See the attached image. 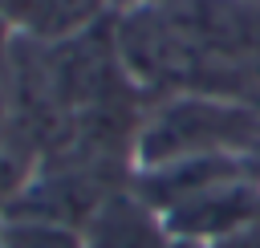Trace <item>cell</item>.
Segmentation results:
<instances>
[{
    "label": "cell",
    "mask_w": 260,
    "mask_h": 248,
    "mask_svg": "<svg viewBox=\"0 0 260 248\" xmlns=\"http://www.w3.org/2000/svg\"><path fill=\"white\" fill-rule=\"evenodd\" d=\"M260 142V106L228 94H167L134 130V167L248 154Z\"/></svg>",
    "instance_id": "cell-1"
},
{
    "label": "cell",
    "mask_w": 260,
    "mask_h": 248,
    "mask_svg": "<svg viewBox=\"0 0 260 248\" xmlns=\"http://www.w3.org/2000/svg\"><path fill=\"white\" fill-rule=\"evenodd\" d=\"M85 248H162L167 232L158 215L134 195H106V203L85 224Z\"/></svg>",
    "instance_id": "cell-2"
},
{
    "label": "cell",
    "mask_w": 260,
    "mask_h": 248,
    "mask_svg": "<svg viewBox=\"0 0 260 248\" xmlns=\"http://www.w3.org/2000/svg\"><path fill=\"white\" fill-rule=\"evenodd\" d=\"M98 0H0L8 24H20L37 37H69L81 33L93 16Z\"/></svg>",
    "instance_id": "cell-3"
},
{
    "label": "cell",
    "mask_w": 260,
    "mask_h": 248,
    "mask_svg": "<svg viewBox=\"0 0 260 248\" xmlns=\"http://www.w3.org/2000/svg\"><path fill=\"white\" fill-rule=\"evenodd\" d=\"M0 248H85L81 228L37 220V215H8L0 220Z\"/></svg>",
    "instance_id": "cell-4"
},
{
    "label": "cell",
    "mask_w": 260,
    "mask_h": 248,
    "mask_svg": "<svg viewBox=\"0 0 260 248\" xmlns=\"http://www.w3.org/2000/svg\"><path fill=\"white\" fill-rule=\"evenodd\" d=\"M28 179H32L28 159L8 150V146H0V220H8V211L16 207V199L28 187Z\"/></svg>",
    "instance_id": "cell-5"
},
{
    "label": "cell",
    "mask_w": 260,
    "mask_h": 248,
    "mask_svg": "<svg viewBox=\"0 0 260 248\" xmlns=\"http://www.w3.org/2000/svg\"><path fill=\"white\" fill-rule=\"evenodd\" d=\"M211 248H260V224H252V228H244V232H236V236H228Z\"/></svg>",
    "instance_id": "cell-6"
},
{
    "label": "cell",
    "mask_w": 260,
    "mask_h": 248,
    "mask_svg": "<svg viewBox=\"0 0 260 248\" xmlns=\"http://www.w3.org/2000/svg\"><path fill=\"white\" fill-rule=\"evenodd\" d=\"M162 248H211V244H199V240H183V236H167Z\"/></svg>",
    "instance_id": "cell-7"
},
{
    "label": "cell",
    "mask_w": 260,
    "mask_h": 248,
    "mask_svg": "<svg viewBox=\"0 0 260 248\" xmlns=\"http://www.w3.org/2000/svg\"><path fill=\"white\" fill-rule=\"evenodd\" d=\"M248 171H252V179L260 183V142H256V146L248 150Z\"/></svg>",
    "instance_id": "cell-8"
},
{
    "label": "cell",
    "mask_w": 260,
    "mask_h": 248,
    "mask_svg": "<svg viewBox=\"0 0 260 248\" xmlns=\"http://www.w3.org/2000/svg\"><path fill=\"white\" fill-rule=\"evenodd\" d=\"M8 28H12V24H8V20H4V12H0V49H4V41H8Z\"/></svg>",
    "instance_id": "cell-9"
},
{
    "label": "cell",
    "mask_w": 260,
    "mask_h": 248,
    "mask_svg": "<svg viewBox=\"0 0 260 248\" xmlns=\"http://www.w3.org/2000/svg\"><path fill=\"white\" fill-rule=\"evenodd\" d=\"M0 122H4V89H0Z\"/></svg>",
    "instance_id": "cell-10"
},
{
    "label": "cell",
    "mask_w": 260,
    "mask_h": 248,
    "mask_svg": "<svg viewBox=\"0 0 260 248\" xmlns=\"http://www.w3.org/2000/svg\"><path fill=\"white\" fill-rule=\"evenodd\" d=\"M134 4H162V0H134Z\"/></svg>",
    "instance_id": "cell-11"
},
{
    "label": "cell",
    "mask_w": 260,
    "mask_h": 248,
    "mask_svg": "<svg viewBox=\"0 0 260 248\" xmlns=\"http://www.w3.org/2000/svg\"><path fill=\"white\" fill-rule=\"evenodd\" d=\"M252 4H260V0H252Z\"/></svg>",
    "instance_id": "cell-12"
}]
</instances>
